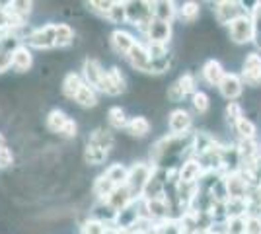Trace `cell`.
I'll return each instance as SVG.
<instances>
[{
  "instance_id": "obj_1",
  "label": "cell",
  "mask_w": 261,
  "mask_h": 234,
  "mask_svg": "<svg viewBox=\"0 0 261 234\" xmlns=\"http://www.w3.org/2000/svg\"><path fill=\"white\" fill-rule=\"evenodd\" d=\"M55 22H45L41 25L30 28L22 34L23 45H28L30 49L37 51H51L55 49Z\"/></svg>"
},
{
  "instance_id": "obj_2",
  "label": "cell",
  "mask_w": 261,
  "mask_h": 234,
  "mask_svg": "<svg viewBox=\"0 0 261 234\" xmlns=\"http://www.w3.org/2000/svg\"><path fill=\"white\" fill-rule=\"evenodd\" d=\"M154 164H150L148 160H139L133 166H129V178H127V188H129L133 199H141L142 191L146 188L148 179L152 176Z\"/></svg>"
},
{
  "instance_id": "obj_3",
  "label": "cell",
  "mask_w": 261,
  "mask_h": 234,
  "mask_svg": "<svg viewBox=\"0 0 261 234\" xmlns=\"http://www.w3.org/2000/svg\"><path fill=\"white\" fill-rule=\"evenodd\" d=\"M125 8H127V23H130L141 34H144L148 23L154 20L152 2H148V0H129V2H125Z\"/></svg>"
},
{
  "instance_id": "obj_4",
  "label": "cell",
  "mask_w": 261,
  "mask_h": 234,
  "mask_svg": "<svg viewBox=\"0 0 261 234\" xmlns=\"http://www.w3.org/2000/svg\"><path fill=\"white\" fill-rule=\"evenodd\" d=\"M240 78H242L244 86L259 88L261 86V53H257V51L246 53L244 61H242Z\"/></svg>"
},
{
  "instance_id": "obj_5",
  "label": "cell",
  "mask_w": 261,
  "mask_h": 234,
  "mask_svg": "<svg viewBox=\"0 0 261 234\" xmlns=\"http://www.w3.org/2000/svg\"><path fill=\"white\" fill-rule=\"evenodd\" d=\"M228 39L234 45H248L253 43V20L250 12L242 14L228 25Z\"/></svg>"
},
{
  "instance_id": "obj_6",
  "label": "cell",
  "mask_w": 261,
  "mask_h": 234,
  "mask_svg": "<svg viewBox=\"0 0 261 234\" xmlns=\"http://www.w3.org/2000/svg\"><path fill=\"white\" fill-rule=\"evenodd\" d=\"M242 14H248V10L244 8V2H236V0H218L213 4V16L217 23L220 25H230L236 18H240Z\"/></svg>"
},
{
  "instance_id": "obj_7",
  "label": "cell",
  "mask_w": 261,
  "mask_h": 234,
  "mask_svg": "<svg viewBox=\"0 0 261 234\" xmlns=\"http://www.w3.org/2000/svg\"><path fill=\"white\" fill-rule=\"evenodd\" d=\"M99 92L106 94V96H121L123 92H127V78L121 72L119 67H111L109 70L103 72V78H101V86H99Z\"/></svg>"
},
{
  "instance_id": "obj_8",
  "label": "cell",
  "mask_w": 261,
  "mask_h": 234,
  "mask_svg": "<svg viewBox=\"0 0 261 234\" xmlns=\"http://www.w3.org/2000/svg\"><path fill=\"white\" fill-rule=\"evenodd\" d=\"M166 125L170 135H187L193 129V115L185 108H174L166 115Z\"/></svg>"
},
{
  "instance_id": "obj_9",
  "label": "cell",
  "mask_w": 261,
  "mask_h": 234,
  "mask_svg": "<svg viewBox=\"0 0 261 234\" xmlns=\"http://www.w3.org/2000/svg\"><path fill=\"white\" fill-rule=\"evenodd\" d=\"M142 37L146 39L144 43L170 45L172 37H174V23L160 22V20H152V22L148 23V28L144 30Z\"/></svg>"
},
{
  "instance_id": "obj_10",
  "label": "cell",
  "mask_w": 261,
  "mask_h": 234,
  "mask_svg": "<svg viewBox=\"0 0 261 234\" xmlns=\"http://www.w3.org/2000/svg\"><path fill=\"white\" fill-rule=\"evenodd\" d=\"M137 41H139L137 35L127 32V30H123V28H115V30L109 34V47H111V51L117 57H121V59H125V57L129 55V51L135 47Z\"/></svg>"
},
{
  "instance_id": "obj_11",
  "label": "cell",
  "mask_w": 261,
  "mask_h": 234,
  "mask_svg": "<svg viewBox=\"0 0 261 234\" xmlns=\"http://www.w3.org/2000/svg\"><path fill=\"white\" fill-rule=\"evenodd\" d=\"M125 61L129 63V67L137 72H144V74H150V65H152V59L148 55V49L144 41H137L135 47L129 51V55L125 57Z\"/></svg>"
},
{
  "instance_id": "obj_12",
  "label": "cell",
  "mask_w": 261,
  "mask_h": 234,
  "mask_svg": "<svg viewBox=\"0 0 261 234\" xmlns=\"http://www.w3.org/2000/svg\"><path fill=\"white\" fill-rule=\"evenodd\" d=\"M103 72H106V68L101 67V63H99L96 57H86V59L82 61L80 76H82V80L86 82L88 86H92V88L98 90V92H99V86H101Z\"/></svg>"
},
{
  "instance_id": "obj_13",
  "label": "cell",
  "mask_w": 261,
  "mask_h": 234,
  "mask_svg": "<svg viewBox=\"0 0 261 234\" xmlns=\"http://www.w3.org/2000/svg\"><path fill=\"white\" fill-rule=\"evenodd\" d=\"M218 92L224 100L236 101L244 94V82L240 78V72H226V76L222 78V82L218 84Z\"/></svg>"
},
{
  "instance_id": "obj_14",
  "label": "cell",
  "mask_w": 261,
  "mask_h": 234,
  "mask_svg": "<svg viewBox=\"0 0 261 234\" xmlns=\"http://www.w3.org/2000/svg\"><path fill=\"white\" fill-rule=\"evenodd\" d=\"M141 217H142V197L133 201L123 211L117 213L113 226L115 228H135V224L141 221Z\"/></svg>"
},
{
  "instance_id": "obj_15",
  "label": "cell",
  "mask_w": 261,
  "mask_h": 234,
  "mask_svg": "<svg viewBox=\"0 0 261 234\" xmlns=\"http://www.w3.org/2000/svg\"><path fill=\"white\" fill-rule=\"evenodd\" d=\"M224 76H226V70H224V65L218 59H207L203 63V67H201V78L207 82L208 86L218 88V84L222 82Z\"/></svg>"
},
{
  "instance_id": "obj_16",
  "label": "cell",
  "mask_w": 261,
  "mask_h": 234,
  "mask_svg": "<svg viewBox=\"0 0 261 234\" xmlns=\"http://www.w3.org/2000/svg\"><path fill=\"white\" fill-rule=\"evenodd\" d=\"M224 184H226V191H228V199H246L248 197L250 186L240 176V172L224 174Z\"/></svg>"
},
{
  "instance_id": "obj_17",
  "label": "cell",
  "mask_w": 261,
  "mask_h": 234,
  "mask_svg": "<svg viewBox=\"0 0 261 234\" xmlns=\"http://www.w3.org/2000/svg\"><path fill=\"white\" fill-rule=\"evenodd\" d=\"M205 170H203V164L199 162V158H187L181 162L179 166V181L181 184H199V179L203 178Z\"/></svg>"
},
{
  "instance_id": "obj_18",
  "label": "cell",
  "mask_w": 261,
  "mask_h": 234,
  "mask_svg": "<svg viewBox=\"0 0 261 234\" xmlns=\"http://www.w3.org/2000/svg\"><path fill=\"white\" fill-rule=\"evenodd\" d=\"M33 67V51L28 45H20L14 53H12V70L18 74L30 72Z\"/></svg>"
},
{
  "instance_id": "obj_19",
  "label": "cell",
  "mask_w": 261,
  "mask_h": 234,
  "mask_svg": "<svg viewBox=\"0 0 261 234\" xmlns=\"http://www.w3.org/2000/svg\"><path fill=\"white\" fill-rule=\"evenodd\" d=\"M90 145H96L103 150L111 152L113 146H115V133L109 129V127H96L92 133L88 135V141Z\"/></svg>"
},
{
  "instance_id": "obj_20",
  "label": "cell",
  "mask_w": 261,
  "mask_h": 234,
  "mask_svg": "<svg viewBox=\"0 0 261 234\" xmlns=\"http://www.w3.org/2000/svg\"><path fill=\"white\" fill-rule=\"evenodd\" d=\"M152 16L154 20L174 23V20L177 18V2H172V0H156V2H152Z\"/></svg>"
},
{
  "instance_id": "obj_21",
  "label": "cell",
  "mask_w": 261,
  "mask_h": 234,
  "mask_svg": "<svg viewBox=\"0 0 261 234\" xmlns=\"http://www.w3.org/2000/svg\"><path fill=\"white\" fill-rule=\"evenodd\" d=\"M82 86H84V80L80 76V72L70 70V72H66L63 82H61V94L65 96L66 100L74 101V98H76V94L80 92Z\"/></svg>"
},
{
  "instance_id": "obj_22",
  "label": "cell",
  "mask_w": 261,
  "mask_h": 234,
  "mask_svg": "<svg viewBox=\"0 0 261 234\" xmlns=\"http://www.w3.org/2000/svg\"><path fill=\"white\" fill-rule=\"evenodd\" d=\"M150 129H152V123L148 121V117L135 115V117H129V123L125 127V133L129 135V137H133V139H144V137H148Z\"/></svg>"
},
{
  "instance_id": "obj_23",
  "label": "cell",
  "mask_w": 261,
  "mask_h": 234,
  "mask_svg": "<svg viewBox=\"0 0 261 234\" xmlns=\"http://www.w3.org/2000/svg\"><path fill=\"white\" fill-rule=\"evenodd\" d=\"M76 39V32L70 23L59 22L55 25V49H66L74 43Z\"/></svg>"
},
{
  "instance_id": "obj_24",
  "label": "cell",
  "mask_w": 261,
  "mask_h": 234,
  "mask_svg": "<svg viewBox=\"0 0 261 234\" xmlns=\"http://www.w3.org/2000/svg\"><path fill=\"white\" fill-rule=\"evenodd\" d=\"M115 190H117V186H115L103 172H101L98 178L94 179V184H92V195L96 197V201H108V197Z\"/></svg>"
},
{
  "instance_id": "obj_25",
  "label": "cell",
  "mask_w": 261,
  "mask_h": 234,
  "mask_svg": "<svg viewBox=\"0 0 261 234\" xmlns=\"http://www.w3.org/2000/svg\"><path fill=\"white\" fill-rule=\"evenodd\" d=\"M90 217H92V219H98V221H101V223L108 224V226H113L117 213L111 209V205H109L108 201H96V203L92 205Z\"/></svg>"
},
{
  "instance_id": "obj_26",
  "label": "cell",
  "mask_w": 261,
  "mask_h": 234,
  "mask_svg": "<svg viewBox=\"0 0 261 234\" xmlns=\"http://www.w3.org/2000/svg\"><path fill=\"white\" fill-rule=\"evenodd\" d=\"M68 115H66L63 110H59V108H55L51 112L47 113V117H45V127H47V131L53 135H61L63 133V129H65V125L68 123Z\"/></svg>"
},
{
  "instance_id": "obj_27",
  "label": "cell",
  "mask_w": 261,
  "mask_h": 234,
  "mask_svg": "<svg viewBox=\"0 0 261 234\" xmlns=\"http://www.w3.org/2000/svg\"><path fill=\"white\" fill-rule=\"evenodd\" d=\"M201 16V4L193 2V0H187L177 4V20L181 23H195Z\"/></svg>"
},
{
  "instance_id": "obj_28",
  "label": "cell",
  "mask_w": 261,
  "mask_h": 234,
  "mask_svg": "<svg viewBox=\"0 0 261 234\" xmlns=\"http://www.w3.org/2000/svg\"><path fill=\"white\" fill-rule=\"evenodd\" d=\"M106 119H108V127L111 131H125V127L129 123L127 112L123 108H119V106L109 108L108 113H106Z\"/></svg>"
},
{
  "instance_id": "obj_29",
  "label": "cell",
  "mask_w": 261,
  "mask_h": 234,
  "mask_svg": "<svg viewBox=\"0 0 261 234\" xmlns=\"http://www.w3.org/2000/svg\"><path fill=\"white\" fill-rule=\"evenodd\" d=\"M133 201H137V199H133V195H130V191L127 186H121V188H117V190L113 191L111 195L108 197V203L111 205V209L115 213H119L123 211L127 205H130Z\"/></svg>"
},
{
  "instance_id": "obj_30",
  "label": "cell",
  "mask_w": 261,
  "mask_h": 234,
  "mask_svg": "<svg viewBox=\"0 0 261 234\" xmlns=\"http://www.w3.org/2000/svg\"><path fill=\"white\" fill-rule=\"evenodd\" d=\"M74 103H78L80 108H84V110H92V108H96L99 103V98H98V90H94L92 86H88L86 82H84V86L80 88V92L76 94V98H74Z\"/></svg>"
},
{
  "instance_id": "obj_31",
  "label": "cell",
  "mask_w": 261,
  "mask_h": 234,
  "mask_svg": "<svg viewBox=\"0 0 261 234\" xmlns=\"http://www.w3.org/2000/svg\"><path fill=\"white\" fill-rule=\"evenodd\" d=\"M108 150H103V148H99L96 145H90V143H86L84 152H82V158H84V162H86L88 166H101L108 160Z\"/></svg>"
},
{
  "instance_id": "obj_32",
  "label": "cell",
  "mask_w": 261,
  "mask_h": 234,
  "mask_svg": "<svg viewBox=\"0 0 261 234\" xmlns=\"http://www.w3.org/2000/svg\"><path fill=\"white\" fill-rule=\"evenodd\" d=\"M103 174H106L117 188H121V186L127 184V178H129V166H125L123 162H113V164H109V166L106 168Z\"/></svg>"
},
{
  "instance_id": "obj_33",
  "label": "cell",
  "mask_w": 261,
  "mask_h": 234,
  "mask_svg": "<svg viewBox=\"0 0 261 234\" xmlns=\"http://www.w3.org/2000/svg\"><path fill=\"white\" fill-rule=\"evenodd\" d=\"M234 133L238 135V141H253L257 137V125L251 121L250 117H242L236 125H234Z\"/></svg>"
},
{
  "instance_id": "obj_34",
  "label": "cell",
  "mask_w": 261,
  "mask_h": 234,
  "mask_svg": "<svg viewBox=\"0 0 261 234\" xmlns=\"http://www.w3.org/2000/svg\"><path fill=\"white\" fill-rule=\"evenodd\" d=\"M33 2H28V0H12V2H6V10L14 14L16 18H20L23 22H28V16L33 12Z\"/></svg>"
},
{
  "instance_id": "obj_35",
  "label": "cell",
  "mask_w": 261,
  "mask_h": 234,
  "mask_svg": "<svg viewBox=\"0 0 261 234\" xmlns=\"http://www.w3.org/2000/svg\"><path fill=\"white\" fill-rule=\"evenodd\" d=\"M250 16L253 20V45L255 51L261 53V2H255L253 8H250Z\"/></svg>"
},
{
  "instance_id": "obj_36",
  "label": "cell",
  "mask_w": 261,
  "mask_h": 234,
  "mask_svg": "<svg viewBox=\"0 0 261 234\" xmlns=\"http://www.w3.org/2000/svg\"><path fill=\"white\" fill-rule=\"evenodd\" d=\"M191 108L197 115H207L211 110V100H208V94L203 90H197L195 94L191 96Z\"/></svg>"
},
{
  "instance_id": "obj_37",
  "label": "cell",
  "mask_w": 261,
  "mask_h": 234,
  "mask_svg": "<svg viewBox=\"0 0 261 234\" xmlns=\"http://www.w3.org/2000/svg\"><path fill=\"white\" fill-rule=\"evenodd\" d=\"M106 20H108L109 23H113V25H123V23H127V8H125V2L113 0V6H111V10H109Z\"/></svg>"
},
{
  "instance_id": "obj_38",
  "label": "cell",
  "mask_w": 261,
  "mask_h": 234,
  "mask_svg": "<svg viewBox=\"0 0 261 234\" xmlns=\"http://www.w3.org/2000/svg\"><path fill=\"white\" fill-rule=\"evenodd\" d=\"M242 117H244V108H242V103H238V101H228V103H226V110H224V119L228 123V127L234 129V125H236Z\"/></svg>"
},
{
  "instance_id": "obj_39",
  "label": "cell",
  "mask_w": 261,
  "mask_h": 234,
  "mask_svg": "<svg viewBox=\"0 0 261 234\" xmlns=\"http://www.w3.org/2000/svg\"><path fill=\"white\" fill-rule=\"evenodd\" d=\"M108 228V224H103L98 219H92L88 217L80 223V234H103Z\"/></svg>"
},
{
  "instance_id": "obj_40",
  "label": "cell",
  "mask_w": 261,
  "mask_h": 234,
  "mask_svg": "<svg viewBox=\"0 0 261 234\" xmlns=\"http://www.w3.org/2000/svg\"><path fill=\"white\" fill-rule=\"evenodd\" d=\"M177 84H179V88L184 90L185 98L187 96H193L197 92V76L193 72H184L181 76L177 78Z\"/></svg>"
},
{
  "instance_id": "obj_41",
  "label": "cell",
  "mask_w": 261,
  "mask_h": 234,
  "mask_svg": "<svg viewBox=\"0 0 261 234\" xmlns=\"http://www.w3.org/2000/svg\"><path fill=\"white\" fill-rule=\"evenodd\" d=\"M86 6L90 12L98 14L101 18H108L109 10L113 6V0H90V2H86Z\"/></svg>"
},
{
  "instance_id": "obj_42",
  "label": "cell",
  "mask_w": 261,
  "mask_h": 234,
  "mask_svg": "<svg viewBox=\"0 0 261 234\" xmlns=\"http://www.w3.org/2000/svg\"><path fill=\"white\" fill-rule=\"evenodd\" d=\"M166 100L170 101V103H181L185 100V94L184 90L179 88V84H177V80H174L168 90H166Z\"/></svg>"
},
{
  "instance_id": "obj_43",
  "label": "cell",
  "mask_w": 261,
  "mask_h": 234,
  "mask_svg": "<svg viewBox=\"0 0 261 234\" xmlns=\"http://www.w3.org/2000/svg\"><path fill=\"white\" fill-rule=\"evenodd\" d=\"M14 166V150L10 146H0V172Z\"/></svg>"
},
{
  "instance_id": "obj_44",
  "label": "cell",
  "mask_w": 261,
  "mask_h": 234,
  "mask_svg": "<svg viewBox=\"0 0 261 234\" xmlns=\"http://www.w3.org/2000/svg\"><path fill=\"white\" fill-rule=\"evenodd\" d=\"M59 137H63V139H66V141L76 139V137H78V123L70 117V119H68V123L65 125V129H63V133L59 135Z\"/></svg>"
},
{
  "instance_id": "obj_45",
  "label": "cell",
  "mask_w": 261,
  "mask_h": 234,
  "mask_svg": "<svg viewBox=\"0 0 261 234\" xmlns=\"http://www.w3.org/2000/svg\"><path fill=\"white\" fill-rule=\"evenodd\" d=\"M246 234H261V217L246 219Z\"/></svg>"
},
{
  "instance_id": "obj_46",
  "label": "cell",
  "mask_w": 261,
  "mask_h": 234,
  "mask_svg": "<svg viewBox=\"0 0 261 234\" xmlns=\"http://www.w3.org/2000/svg\"><path fill=\"white\" fill-rule=\"evenodd\" d=\"M10 68H12V55L6 53L4 49H0V74L8 72Z\"/></svg>"
},
{
  "instance_id": "obj_47",
  "label": "cell",
  "mask_w": 261,
  "mask_h": 234,
  "mask_svg": "<svg viewBox=\"0 0 261 234\" xmlns=\"http://www.w3.org/2000/svg\"><path fill=\"white\" fill-rule=\"evenodd\" d=\"M208 234H226V228H224V224H213L208 228Z\"/></svg>"
},
{
  "instance_id": "obj_48",
  "label": "cell",
  "mask_w": 261,
  "mask_h": 234,
  "mask_svg": "<svg viewBox=\"0 0 261 234\" xmlns=\"http://www.w3.org/2000/svg\"><path fill=\"white\" fill-rule=\"evenodd\" d=\"M0 146H8V141H6V137H4L2 131H0Z\"/></svg>"
},
{
  "instance_id": "obj_49",
  "label": "cell",
  "mask_w": 261,
  "mask_h": 234,
  "mask_svg": "<svg viewBox=\"0 0 261 234\" xmlns=\"http://www.w3.org/2000/svg\"><path fill=\"white\" fill-rule=\"evenodd\" d=\"M103 234H119V232H117V228H115V226H108Z\"/></svg>"
}]
</instances>
